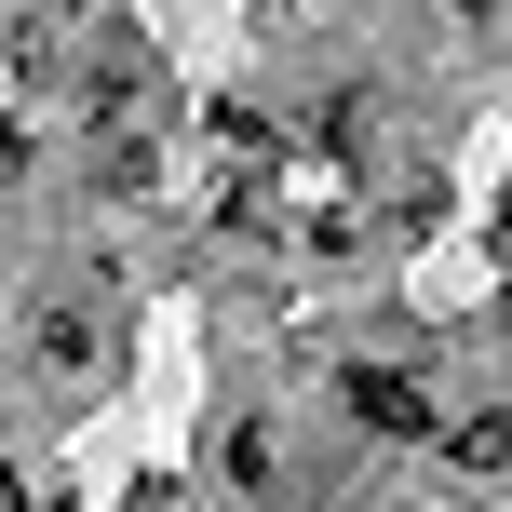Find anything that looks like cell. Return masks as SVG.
I'll list each match as a JSON object with an SVG mask.
<instances>
[{"label":"cell","instance_id":"6da1fadb","mask_svg":"<svg viewBox=\"0 0 512 512\" xmlns=\"http://www.w3.org/2000/svg\"><path fill=\"white\" fill-rule=\"evenodd\" d=\"M351 418H364V432H432V405H418V378H378V364L351 378Z\"/></svg>","mask_w":512,"mask_h":512},{"label":"cell","instance_id":"7a4b0ae2","mask_svg":"<svg viewBox=\"0 0 512 512\" xmlns=\"http://www.w3.org/2000/svg\"><path fill=\"white\" fill-rule=\"evenodd\" d=\"M0 512H14V472H0Z\"/></svg>","mask_w":512,"mask_h":512}]
</instances>
